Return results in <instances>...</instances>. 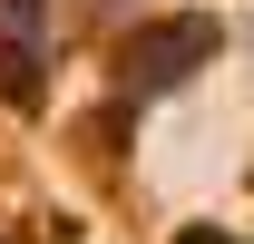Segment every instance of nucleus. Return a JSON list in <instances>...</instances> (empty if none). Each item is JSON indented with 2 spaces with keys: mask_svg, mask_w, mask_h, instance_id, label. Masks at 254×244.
<instances>
[{
  "mask_svg": "<svg viewBox=\"0 0 254 244\" xmlns=\"http://www.w3.org/2000/svg\"><path fill=\"white\" fill-rule=\"evenodd\" d=\"M195 59H215V20H157L127 39V98H166L176 78H195Z\"/></svg>",
  "mask_w": 254,
  "mask_h": 244,
  "instance_id": "nucleus-1",
  "label": "nucleus"
},
{
  "mask_svg": "<svg viewBox=\"0 0 254 244\" xmlns=\"http://www.w3.org/2000/svg\"><path fill=\"white\" fill-rule=\"evenodd\" d=\"M39 39H49V10L0 0V98H39Z\"/></svg>",
  "mask_w": 254,
  "mask_h": 244,
  "instance_id": "nucleus-2",
  "label": "nucleus"
},
{
  "mask_svg": "<svg viewBox=\"0 0 254 244\" xmlns=\"http://www.w3.org/2000/svg\"><path fill=\"white\" fill-rule=\"evenodd\" d=\"M176 244H225V235H215V225H195V235H176Z\"/></svg>",
  "mask_w": 254,
  "mask_h": 244,
  "instance_id": "nucleus-3",
  "label": "nucleus"
}]
</instances>
